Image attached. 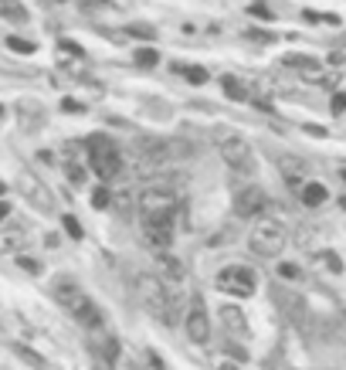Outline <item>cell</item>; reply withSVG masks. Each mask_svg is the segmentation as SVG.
Masks as SVG:
<instances>
[{"label": "cell", "instance_id": "obj_31", "mask_svg": "<svg viewBox=\"0 0 346 370\" xmlns=\"http://www.w3.org/2000/svg\"><path fill=\"white\" fill-rule=\"evenodd\" d=\"M244 38H251V41H275L272 34H265V31H248Z\"/></svg>", "mask_w": 346, "mask_h": 370}, {"label": "cell", "instance_id": "obj_13", "mask_svg": "<svg viewBox=\"0 0 346 370\" xmlns=\"http://www.w3.org/2000/svg\"><path fill=\"white\" fill-rule=\"evenodd\" d=\"M27 245V231L21 224H0V255H17Z\"/></svg>", "mask_w": 346, "mask_h": 370}, {"label": "cell", "instance_id": "obj_23", "mask_svg": "<svg viewBox=\"0 0 346 370\" xmlns=\"http://www.w3.org/2000/svg\"><path fill=\"white\" fill-rule=\"evenodd\" d=\"M109 201H112L109 187H95V190H92V208H99V211H102V208H109Z\"/></svg>", "mask_w": 346, "mask_h": 370}, {"label": "cell", "instance_id": "obj_38", "mask_svg": "<svg viewBox=\"0 0 346 370\" xmlns=\"http://www.w3.org/2000/svg\"><path fill=\"white\" fill-rule=\"evenodd\" d=\"M340 204H343V211H346V197H340Z\"/></svg>", "mask_w": 346, "mask_h": 370}, {"label": "cell", "instance_id": "obj_24", "mask_svg": "<svg viewBox=\"0 0 346 370\" xmlns=\"http://www.w3.org/2000/svg\"><path fill=\"white\" fill-rule=\"evenodd\" d=\"M329 112H333V116H343V112H346V92H333V99H329Z\"/></svg>", "mask_w": 346, "mask_h": 370}, {"label": "cell", "instance_id": "obj_39", "mask_svg": "<svg viewBox=\"0 0 346 370\" xmlns=\"http://www.w3.org/2000/svg\"><path fill=\"white\" fill-rule=\"evenodd\" d=\"M3 190H7V187H3V180H0V194H3Z\"/></svg>", "mask_w": 346, "mask_h": 370}, {"label": "cell", "instance_id": "obj_7", "mask_svg": "<svg viewBox=\"0 0 346 370\" xmlns=\"http://www.w3.org/2000/svg\"><path fill=\"white\" fill-rule=\"evenodd\" d=\"M177 211V194L170 187H150L139 194V214L150 217V214H173Z\"/></svg>", "mask_w": 346, "mask_h": 370}, {"label": "cell", "instance_id": "obj_41", "mask_svg": "<svg viewBox=\"0 0 346 370\" xmlns=\"http://www.w3.org/2000/svg\"><path fill=\"white\" fill-rule=\"evenodd\" d=\"M343 180H346V174H343Z\"/></svg>", "mask_w": 346, "mask_h": 370}, {"label": "cell", "instance_id": "obj_34", "mask_svg": "<svg viewBox=\"0 0 346 370\" xmlns=\"http://www.w3.org/2000/svg\"><path fill=\"white\" fill-rule=\"evenodd\" d=\"M129 34H139V38H153V31H150V27H129Z\"/></svg>", "mask_w": 346, "mask_h": 370}, {"label": "cell", "instance_id": "obj_3", "mask_svg": "<svg viewBox=\"0 0 346 370\" xmlns=\"http://www.w3.org/2000/svg\"><path fill=\"white\" fill-rule=\"evenodd\" d=\"M217 153L221 160L231 167V170H255V153H251V143L244 139V136H235V132H224L221 139H217Z\"/></svg>", "mask_w": 346, "mask_h": 370}, {"label": "cell", "instance_id": "obj_29", "mask_svg": "<svg viewBox=\"0 0 346 370\" xmlns=\"http://www.w3.org/2000/svg\"><path fill=\"white\" fill-rule=\"evenodd\" d=\"M126 0H81V7H123Z\"/></svg>", "mask_w": 346, "mask_h": 370}, {"label": "cell", "instance_id": "obj_8", "mask_svg": "<svg viewBox=\"0 0 346 370\" xmlns=\"http://www.w3.org/2000/svg\"><path fill=\"white\" fill-rule=\"evenodd\" d=\"M143 235H146V241H153L157 248H170V241H173V214H150V217H143Z\"/></svg>", "mask_w": 346, "mask_h": 370}, {"label": "cell", "instance_id": "obj_28", "mask_svg": "<svg viewBox=\"0 0 346 370\" xmlns=\"http://www.w3.org/2000/svg\"><path fill=\"white\" fill-rule=\"evenodd\" d=\"M278 275H282V279H299V265L282 262V265H278Z\"/></svg>", "mask_w": 346, "mask_h": 370}, {"label": "cell", "instance_id": "obj_18", "mask_svg": "<svg viewBox=\"0 0 346 370\" xmlns=\"http://www.w3.org/2000/svg\"><path fill=\"white\" fill-rule=\"evenodd\" d=\"M221 319H224V326H228L235 337H248V323H244V316H241V309L224 306V309H221Z\"/></svg>", "mask_w": 346, "mask_h": 370}, {"label": "cell", "instance_id": "obj_16", "mask_svg": "<svg viewBox=\"0 0 346 370\" xmlns=\"http://www.w3.org/2000/svg\"><path fill=\"white\" fill-rule=\"evenodd\" d=\"M157 268H160V279L163 282H170V286L184 279V265L177 262L170 252H163V248H160V255H157Z\"/></svg>", "mask_w": 346, "mask_h": 370}, {"label": "cell", "instance_id": "obj_5", "mask_svg": "<svg viewBox=\"0 0 346 370\" xmlns=\"http://www.w3.org/2000/svg\"><path fill=\"white\" fill-rule=\"evenodd\" d=\"M88 160H92V170L102 177V180H112L123 174V153L112 146V143H102V139H92L88 146Z\"/></svg>", "mask_w": 346, "mask_h": 370}, {"label": "cell", "instance_id": "obj_22", "mask_svg": "<svg viewBox=\"0 0 346 370\" xmlns=\"http://www.w3.org/2000/svg\"><path fill=\"white\" fill-rule=\"evenodd\" d=\"M7 48L10 52H17V54H34V41H24V38H7Z\"/></svg>", "mask_w": 346, "mask_h": 370}, {"label": "cell", "instance_id": "obj_4", "mask_svg": "<svg viewBox=\"0 0 346 370\" xmlns=\"http://www.w3.org/2000/svg\"><path fill=\"white\" fill-rule=\"evenodd\" d=\"M217 289L228 292V295H251L255 292V282H258V275H255V268H248V265H224L221 272H217Z\"/></svg>", "mask_w": 346, "mask_h": 370}, {"label": "cell", "instance_id": "obj_6", "mask_svg": "<svg viewBox=\"0 0 346 370\" xmlns=\"http://www.w3.org/2000/svg\"><path fill=\"white\" fill-rule=\"evenodd\" d=\"M184 330H187V337H190L194 344H207V340H211V316H207V309H204V299H200V295H194V299H190V306H187Z\"/></svg>", "mask_w": 346, "mask_h": 370}, {"label": "cell", "instance_id": "obj_15", "mask_svg": "<svg viewBox=\"0 0 346 370\" xmlns=\"http://www.w3.org/2000/svg\"><path fill=\"white\" fill-rule=\"evenodd\" d=\"M72 316L79 319V323L85 326V330H102V309H99V306H95V302H92L88 295L81 299V302H79V309H75Z\"/></svg>", "mask_w": 346, "mask_h": 370}, {"label": "cell", "instance_id": "obj_21", "mask_svg": "<svg viewBox=\"0 0 346 370\" xmlns=\"http://www.w3.org/2000/svg\"><path fill=\"white\" fill-rule=\"evenodd\" d=\"M136 65H143V68L160 65V52H157V48H139V52H136Z\"/></svg>", "mask_w": 346, "mask_h": 370}, {"label": "cell", "instance_id": "obj_26", "mask_svg": "<svg viewBox=\"0 0 346 370\" xmlns=\"http://www.w3.org/2000/svg\"><path fill=\"white\" fill-rule=\"evenodd\" d=\"M61 224H65V231H68L72 238H81V224L72 217V214H65V217H61Z\"/></svg>", "mask_w": 346, "mask_h": 370}, {"label": "cell", "instance_id": "obj_32", "mask_svg": "<svg viewBox=\"0 0 346 370\" xmlns=\"http://www.w3.org/2000/svg\"><path fill=\"white\" fill-rule=\"evenodd\" d=\"M61 109H65V112H81V102H75V99H65V102H61Z\"/></svg>", "mask_w": 346, "mask_h": 370}, {"label": "cell", "instance_id": "obj_17", "mask_svg": "<svg viewBox=\"0 0 346 370\" xmlns=\"http://www.w3.org/2000/svg\"><path fill=\"white\" fill-rule=\"evenodd\" d=\"M299 197H302V204H306V208H320V204H326V201H329V190H326V184L309 180V184H302Z\"/></svg>", "mask_w": 346, "mask_h": 370}, {"label": "cell", "instance_id": "obj_30", "mask_svg": "<svg viewBox=\"0 0 346 370\" xmlns=\"http://www.w3.org/2000/svg\"><path fill=\"white\" fill-rule=\"evenodd\" d=\"M17 265H21L24 272H41V265L34 262V259H17Z\"/></svg>", "mask_w": 346, "mask_h": 370}, {"label": "cell", "instance_id": "obj_9", "mask_svg": "<svg viewBox=\"0 0 346 370\" xmlns=\"http://www.w3.org/2000/svg\"><path fill=\"white\" fill-rule=\"evenodd\" d=\"M268 208V194L262 187H244L235 194V214L238 217H258Z\"/></svg>", "mask_w": 346, "mask_h": 370}, {"label": "cell", "instance_id": "obj_12", "mask_svg": "<svg viewBox=\"0 0 346 370\" xmlns=\"http://www.w3.org/2000/svg\"><path fill=\"white\" fill-rule=\"evenodd\" d=\"M278 174L285 177V184H289V187H299V190H302L309 167H306V160L289 157V153H285V157H278Z\"/></svg>", "mask_w": 346, "mask_h": 370}, {"label": "cell", "instance_id": "obj_25", "mask_svg": "<svg viewBox=\"0 0 346 370\" xmlns=\"http://www.w3.org/2000/svg\"><path fill=\"white\" fill-rule=\"evenodd\" d=\"M248 14H251V17H258V21H272V17H275L265 3H251V7H248Z\"/></svg>", "mask_w": 346, "mask_h": 370}, {"label": "cell", "instance_id": "obj_10", "mask_svg": "<svg viewBox=\"0 0 346 370\" xmlns=\"http://www.w3.org/2000/svg\"><path fill=\"white\" fill-rule=\"evenodd\" d=\"M88 346H92V353H95L102 364H116V360H119V340H116L112 333L92 330V337H88Z\"/></svg>", "mask_w": 346, "mask_h": 370}, {"label": "cell", "instance_id": "obj_11", "mask_svg": "<svg viewBox=\"0 0 346 370\" xmlns=\"http://www.w3.org/2000/svg\"><path fill=\"white\" fill-rule=\"evenodd\" d=\"M54 299H58V306L61 309H68V313H75L79 309V302L85 299V292L75 279H58L54 282Z\"/></svg>", "mask_w": 346, "mask_h": 370}, {"label": "cell", "instance_id": "obj_14", "mask_svg": "<svg viewBox=\"0 0 346 370\" xmlns=\"http://www.w3.org/2000/svg\"><path fill=\"white\" fill-rule=\"evenodd\" d=\"M282 65H289V68H295L302 79H309V82H322L326 79V72H322V65L316 61V58H309V54H289Z\"/></svg>", "mask_w": 346, "mask_h": 370}, {"label": "cell", "instance_id": "obj_35", "mask_svg": "<svg viewBox=\"0 0 346 370\" xmlns=\"http://www.w3.org/2000/svg\"><path fill=\"white\" fill-rule=\"evenodd\" d=\"M61 48H65L68 54H79V58H81V48H79V45H72V41H61Z\"/></svg>", "mask_w": 346, "mask_h": 370}, {"label": "cell", "instance_id": "obj_19", "mask_svg": "<svg viewBox=\"0 0 346 370\" xmlns=\"http://www.w3.org/2000/svg\"><path fill=\"white\" fill-rule=\"evenodd\" d=\"M221 85H224V92H228V99H231V102H244V99H248V88H244L235 75H224Z\"/></svg>", "mask_w": 346, "mask_h": 370}, {"label": "cell", "instance_id": "obj_27", "mask_svg": "<svg viewBox=\"0 0 346 370\" xmlns=\"http://www.w3.org/2000/svg\"><path fill=\"white\" fill-rule=\"evenodd\" d=\"M187 79L194 82V85H204V82H207V72H204V68H197V65H194V68H187Z\"/></svg>", "mask_w": 346, "mask_h": 370}, {"label": "cell", "instance_id": "obj_36", "mask_svg": "<svg viewBox=\"0 0 346 370\" xmlns=\"http://www.w3.org/2000/svg\"><path fill=\"white\" fill-rule=\"evenodd\" d=\"M7 214H10V204H7V201H0V221H3Z\"/></svg>", "mask_w": 346, "mask_h": 370}, {"label": "cell", "instance_id": "obj_33", "mask_svg": "<svg viewBox=\"0 0 346 370\" xmlns=\"http://www.w3.org/2000/svg\"><path fill=\"white\" fill-rule=\"evenodd\" d=\"M326 265H329L333 272H340V268H343V262H340V259H336L333 252H326Z\"/></svg>", "mask_w": 346, "mask_h": 370}, {"label": "cell", "instance_id": "obj_20", "mask_svg": "<svg viewBox=\"0 0 346 370\" xmlns=\"http://www.w3.org/2000/svg\"><path fill=\"white\" fill-rule=\"evenodd\" d=\"M0 14L7 21H27V10L21 7V0H0Z\"/></svg>", "mask_w": 346, "mask_h": 370}, {"label": "cell", "instance_id": "obj_40", "mask_svg": "<svg viewBox=\"0 0 346 370\" xmlns=\"http://www.w3.org/2000/svg\"><path fill=\"white\" fill-rule=\"evenodd\" d=\"M0 119H3V106H0Z\"/></svg>", "mask_w": 346, "mask_h": 370}, {"label": "cell", "instance_id": "obj_2", "mask_svg": "<svg viewBox=\"0 0 346 370\" xmlns=\"http://www.w3.org/2000/svg\"><path fill=\"white\" fill-rule=\"evenodd\" d=\"M285 241H289L285 224H282V221H272V217L258 221V224L248 231V248H251L255 255H262V259H275V255H282Z\"/></svg>", "mask_w": 346, "mask_h": 370}, {"label": "cell", "instance_id": "obj_1", "mask_svg": "<svg viewBox=\"0 0 346 370\" xmlns=\"http://www.w3.org/2000/svg\"><path fill=\"white\" fill-rule=\"evenodd\" d=\"M136 295H139V302H143L157 319H163L166 326L177 323L180 302H177V295L170 289V282H163L160 275H143V279L136 282Z\"/></svg>", "mask_w": 346, "mask_h": 370}, {"label": "cell", "instance_id": "obj_37", "mask_svg": "<svg viewBox=\"0 0 346 370\" xmlns=\"http://www.w3.org/2000/svg\"><path fill=\"white\" fill-rule=\"evenodd\" d=\"M221 370H235V367H231V364H224V367H221Z\"/></svg>", "mask_w": 346, "mask_h": 370}]
</instances>
